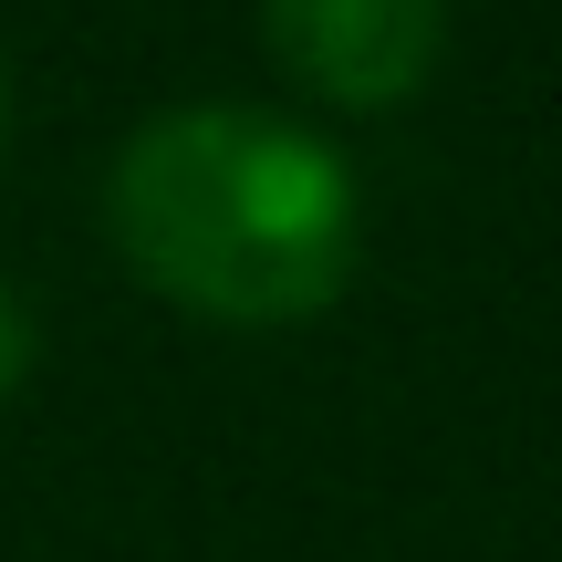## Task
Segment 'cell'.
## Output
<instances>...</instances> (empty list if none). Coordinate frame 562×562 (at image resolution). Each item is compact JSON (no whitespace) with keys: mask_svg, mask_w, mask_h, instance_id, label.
<instances>
[{"mask_svg":"<svg viewBox=\"0 0 562 562\" xmlns=\"http://www.w3.org/2000/svg\"><path fill=\"white\" fill-rule=\"evenodd\" d=\"M21 375H32V313H21V302L0 292V396H11Z\"/></svg>","mask_w":562,"mask_h":562,"instance_id":"obj_3","label":"cell"},{"mask_svg":"<svg viewBox=\"0 0 562 562\" xmlns=\"http://www.w3.org/2000/svg\"><path fill=\"white\" fill-rule=\"evenodd\" d=\"M125 271L209 323H302L355 281L364 209L344 157L261 104H167L104 178Z\"/></svg>","mask_w":562,"mask_h":562,"instance_id":"obj_1","label":"cell"},{"mask_svg":"<svg viewBox=\"0 0 562 562\" xmlns=\"http://www.w3.org/2000/svg\"><path fill=\"white\" fill-rule=\"evenodd\" d=\"M281 74L334 115H396L448 53V0H261Z\"/></svg>","mask_w":562,"mask_h":562,"instance_id":"obj_2","label":"cell"},{"mask_svg":"<svg viewBox=\"0 0 562 562\" xmlns=\"http://www.w3.org/2000/svg\"><path fill=\"white\" fill-rule=\"evenodd\" d=\"M0 136H11V83H0Z\"/></svg>","mask_w":562,"mask_h":562,"instance_id":"obj_4","label":"cell"}]
</instances>
